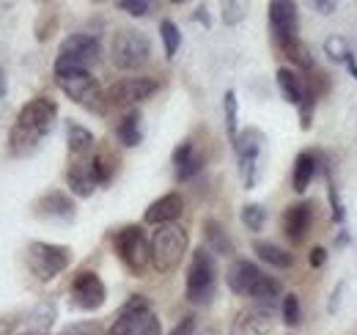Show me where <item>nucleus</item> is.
Here are the masks:
<instances>
[{"mask_svg": "<svg viewBox=\"0 0 357 335\" xmlns=\"http://www.w3.org/2000/svg\"><path fill=\"white\" fill-rule=\"evenodd\" d=\"M58 119V105L50 96H36L31 102H25L11 124L8 132V154L11 157H31L45 137L52 132Z\"/></svg>", "mask_w": 357, "mask_h": 335, "instance_id": "nucleus-1", "label": "nucleus"}, {"mask_svg": "<svg viewBox=\"0 0 357 335\" xmlns=\"http://www.w3.org/2000/svg\"><path fill=\"white\" fill-rule=\"evenodd\" d=\"M225 283L228 289L239 297H250L253 302H264V305H275L278 294L283 292V283L278 278H272L267 272H261L253 261L248 258H234L228 264L225 272Z\"/></svg>", "mask_w": 357, "mask_h": 335, "instance_id": "nucleus-2", "label": "nucleus"}, {"mask_svg": "<svg viewBox=\"0 0 357 335\" xmlns=\"http://www.w3.org/2000/svg\"><path fill=\"white\" fill-rule=\"evenodd\" d=\"M184 297L190 305H212L218 297V261L206 248L190 253V267L184 278Z\"/></svg>", "mask_w": 357, "mask_h": 335, "instance_id": "nucleus-3", "label": "nucleus"}, {"mask_svg": "<svg viewBox=\"0 0 357 335\" xmlns=\"http://www.w3.org/2000/svg\"><path fill=\"white\" fill-rule=\"evenodd\" d=\"M105 335H162L160 319L151 311V302L143 294H132L116 313Z\"/></svg>", "mask_w": 357, "mask_h": 335, "instance_id": "nucleus-4", "label": "nucleus"}, {"mask_svg": "<svg viewBox=\"0 0 357 335\" xmlns=\"http://www.w3.org/2000/svg\"><path fill=\"white\" fill-rule=\"evenodd\" d=\"M187 245H190V237L184 225L178 223L157 225V231L151 234V267L160 275L174 272L187 253Z\"/></svg>", "mask_w": 357, "mask_h": 335, "instance_id": "nucleus-5", "label": "nucleus"}, {"mask_svg": "<svg viewBox=\"0 0 357 335\" xmlns=\"http://www.w3.org/2000/svg\"><path fill=\"white\" fill-rule=\"evenodd\" d=\"M58 88L77 105H83L91 113H105L107 110V94L99 88L96 77L86 69H63L55 72Z\"/></svg>", "mask_w": 357, "mask_h": 335, "instance_id": "nucleus-6", "label": "nucleus"}, {"mask_svg": "<svg viewBox=\"0 0 357 335\" xmlns=\"http://www.w3.org/2000/svg\"><path fill=\"white\" fill-rule=\"evenodd\" d=\"M113 251L119 261L127 267V272L140 278L146 267L151 264V239L140 225H124L113 234Z\"/></svg>", "mask_w": 357, "mask_h": 335, "instance_id": "nucleus-7", "label": "nucleus"}, {"mask_svg": "<svg viewBox=\"0 0 357 335\" xmlns=\"http://www.w3.org/2000/svg\"><path fill=\"white\" fill-rule=\"evenodd\" d=\"M151 58V42L143 31L137 28H121L113 34V42H110V61L116 69H124V72H135L140 66H146Z\"/></svg>", "mask_w": 357, "mask_h": 335, "instance_id": "nucleus-8", "label": "nucleus"}, {"mask_svg": "<svg viewBox=\"0 0 357 335\" xmlns=\"http://www.w3.org/2000/svg\"><path fill=\"white\" fill-rule=\"evenodd\" d=\"M264 132L256 126H248L239 132V137L231 143L236 163H239V179L245 184V190H253L259 181V170H261V157H264Z\"/></svg>", "mask_w": 357, "mask_h": 335, "instance_id": "nucleus-9", "label": "nucleus"}, {"mask_svg": "<svg viewBox=\"0 0 357 335\" xmlns=\"http://www.w3.org/2000/svg\"><path fill=\"white\" fill-rule=\"evenodd\" d=\"M72 264V248L52 245V242H31L28 245V269L36 281L50 283Z\"/></svg>", "mask_w": 357, "mask_h": 335, "instance_id": "nucleus-10", "label": "nucleus"}, {"mask_svg": "<svg viewBox=\"0 0 357 335\" xmlns=\"http://www.w3.org/2000/svg\"><path fill=\"white\" fill-rule=\"evenodd\" d=\"M99 58H102V44L96 36L72 34L58 47L55 72H63V69H86V72H91V66L99 64Z\"/></svg>", "mask_w": 357, "mask_h": 335, "instance_id": "nucleus-11", "label": "nucleus"}, {"mask_svg": "<svg viewBox=\"0 0 357 335\" xmlns=\"http://www.w3.org/2000/svg\"><path fill=\"white\" fill-rule=\"evenodd\" d=\"M275 327V305L253 302L234 313L228 335H269Z\"/></svg>", "mask_w": 357, "mask_h": 335, "instance_id": "nucleus-12", "label": "nucleus"}, {"mask_svg": "<svg viewBox=\"0 0 357 335\" xmlns=\"http://www.w3.org/2000/svg\"><path fill=\"white\" fill-rule=\"evenodd\" d=\"M69 297H72V308L91 313V311H99V308L105 305V299H107V286H105V281H102L96 272L83 269V272L75 275V281H72V286H69Z\"/></svg>", "mask_w": 357, "mask_h": 335, "instance_id": "nucleus-13", "label": "nucleus"}, {"mask_svg": "<svg viewBox=\"0 0 357 335\" xmlns=\"http://www.w3.org/2000/svg\"><path fill=\"white\" fill-rule=\"evenodd\" d=\"M160 91V83L154 77H121L110 85L105 94H107V105H116V107H130L137 105L149 96H154Z\"/></svg>", "mask_w": 357, "mask_h": 335, "instance_id": "nucleus-14", "label": "nucleus"}, {"mask_svg": "<svg viewBox=\"0 0 357 335\" xmlns=\"http://www.w3.org/2000/svg\"><path fill=\"white\" fill-rule=\"evenodd\" d=\"M269 28L278 47L300 36V11L291 0H272L269 3Z\"/></svg>", "mask_w": 357, "mask_h": 335, "instance_id": "nucleus-15", "label": "nucleus"}, {"mask_svg": "<svg viewBox=\"0 0 357 335\" xmlns=\"http://www.w3.org/2000/svg\"><path fill=\"white\" fill-rule=\"evenodd\" d=\"M33 214L39 220H52V223H72L77 207H75V198L66 195L63 190H50L45 193L36 204H33Z\"/></svg>", "mask_w": 357, "mask_h": 335, "instance_id": "nucleus-16", "label": "nucleus"}, {"mask_svg": "<svg viewBox=\"0 0 357 335\" xmlns=\"http://www.w3.org/2000/svg\"><path fill=\"white\" fill-rule=\"evenodd\" d=\"M313 225V201H297L283 211V234L289 242L300 245L305 242V237L311 234Z\"/></svg>", "mask_w": 357, "mask_h": 335, "instance_id": "nucleus-17", "label": "nucleus"}, {"mask_svg": "<svg viewBox=\"0 0 357 335\" xmlns=\"http://www.w3.org/2000/svg\"><path fill=\"white\" fill-rule=\"evenodd\" d=\"M174 168H176V181H190V179H195L204 165H206V157L195 149V143L192 140H181L176 149H174Z\"/></svg>", "mask_w": 357, "mask_h": 335, "instance_id": "nucleus-18", "label": "nucleus"}, {"mask_svg": "<svg viewBox=\"0 0 357 335\" xmlns=\"http://www.w3.org/2000/svg\"><path fill=\"white\" fill-rule=\"evenodd\" d=\"M184 211V198L178 193H165L162 198H157L154 204H149V209L143 214V223L149 225H168L176 223Z\"/></svg>", "mask_w": 357, "mask_h": 335, "instance_id": "nucleus-19", "label": "nucleus"}, {"mask_svg": "<svg viewBox=\"0 0 357 335\" xmlns=\"http://www.w3.org/2000/svg\"><path fill=\"white\" fill-rule=\"evenodd\" d=\"M66 184L72 190V195L77 198H91L93 190L99 187L96 179H93V168H91V154L89 157H80V160H72V165L66 170Z\"/></svg>", "mask_w": 357, "mask_h": 335, "instance_id": "nucleus-20", "label": "nucleus"}, {"mask_svg": "<svg viewBox=\"0 0 357 335\" xmlns=\"http://www.w3.org/2000/svg\"><path fill=\"white\" fill-rule=\"evenodd\" d=\"M204 248L212 255H234V242H231L228 231L220 225V220H215V217L204 220Z\"/></svg>", "mask_w": 357, "mask_h": 335, "instance_id": "nucleus-21", "label": "nucleus"}, {"mask_svg": "<svg viewBox=\"0 0 357 335\" xmlns=\"http://www.w3.org/2000/svg\"><path fill=\"white\" fill-rule=\"evenodd\" d=\"M319 170V154L316 151H300L294 157V170H291V190L305 193L311 187L313 176Z\"/></svg>", "mask_w": 357, "mask_h": 335, "instance_id": "nucleus-22", "label": "nucleus"}, {"mask_svg": "<svg viewBox=\"0 0 357 335\" xmlns=\"http://www.w3.org/2000/svg\"><path fill=\"white\" fill-rule=\"evenodd\" d=\"M66 146H69L72 160H80V157L93 154L96 137H93V132H91L89 126L77 124V121H69L66 124Z\"/></svg>", "mask_w": 357, "mask_h": 335, "instance_id": "nucleus-23", "label": "nucleus"}, {"mask_svg": "<svg viewBox=\"0 0 357 335\" xmlns=\"http://www.w3.org/2000/svg\"><path fill=\"white\" fill-rule=\"evenodd\" d=\"M91 168H93V179H96V184L105 187V184H110L113 176L119 173V157H116L107 146H102V149H96V151L91 154Z\"/></svg>", "mask_w": 357, "mask_h": 335, "instance_id": "nucleus-24", "label": "nucleus"}, {"mask_svg": "<svg viewBox=\"0 0 357 335\" xmlns=\"http://www.w3.org/2000/svg\"><path fill=\"white\" fill-rule=\"evenodd\" d=\"M275 80H278V88H280V94H283V99L289 102V105H303V96H305V83L300 80V75L297 72H291V69H286V66H280L278 72H275Z\"/></svg>", "mask_w": 357, "mask_h": 335, "instance_id": "nucleus-25", "label": "nucleus"}, {"mask_svg": "<svg viewBox=\"0 0 357 335\" xmlns=\"http://www.w3.org/2000/svg\"><path fill=\"white\" fill-rule=\"evenodd\" d=\"M143 116H140V110H130V113H124V119L119 121L116 126V137H119V143L124 146V149H135V146H140V140H143Z\"/></svg>", "mask_w": 357, "mask_h": 335, "instance_id": "nucleus-26", "label": "nucleus"}, {"mask_svg": "<svg viewBox=\"0 0 357 335\" xmlns=\"http://www.w3.org/2000/svg\"><path fill=\"white\" fill-rule=\"evenodd\" d=\"M253 253H256L264 264L275 267V269H291V267H294V255L289 251H283L280 245H275V242L259 239V242H253Z\"/></svg>", "mask_w": 357, "mask_h": 335, "instance_id": "nucleus-27", "label": "nucleus"}, {"mask_svg": "<svg viewBox=\"0 0 357 335\" xmlns=\"http://www.w3.org/2000/svg\"><path fill=\"white\" fill-rule=\"evenodd\" d=\"M280 52H283L294 66H300V69H305V72H313V55H311V50H308V44L303 42L300 36L291 39V42L280 44Z\"/></svg>", "mask_w": 357, "mask_h": 335, "instance_id": "nucleus-28", "label": "nucleus"}, {"mask_svg": "<svg viewBox=\"0 0 357 335\" xmlns=\"http://www.w3.org/2000/svg\"><path fill=\"white\" fill-rule=\"evenodd\" d=\"M223 113H225V135L234 143L239 137V102H236V94L234 91H225Z\"/></svg>", "mask_w": 357, "mask_h": 335, "instance_id": "nucleus-29", "label": "nucleus"}, {"mask_svg": "<svg viewBox=\"0 0 357 335\" xmlns=\"http://www.w3.org/2000/svg\"><path fill=\"white\" fill-rule=\"evenodd\" d=\"M239 220L248 231H261L267 225V209L261 204H245L239 211Z\"/></svg>", "mask_w": 357, "mask_h": 335, "instance_id": "nucleus-30", "label": "nucleus"}, {"mask_svg": "<svg viewBox=\"0 0 357 335\" xmlns=\"http://www.w3.org/2000/svg\"><path fill=\"white\" fill-rule=\"evenodd\" d=\"M160 36H162V47H165V58H174L178 52V44H181L178 25L174 20H162L160 22Z\"/></svg>", "mask_w": 357, "mask_h": 335, "instance_id": "nucleus-31", "label": "nucleus"}, {"mask_svg": "<svg viewBox=\"0 0 357 335\" xmlns=\"http://www.w3.org/2000/svg\"><path fill=\"white\" fill-rule=\"evenodd\" d=\"M280 316L289 327H297L303 322V308H300V297L297 294H286L280 299Z\"/></svg>", "mask_w": 357, "mask_h": 335, "instance_id": "nucleus-32", "label": "nucleus"}, {"mask_svg": "<svg viewBox=\"0 0 357 335\" xmlns=\"http://www.w3.org/2000/svg\"><path fill=\"white\" fill-rule=\"evenodd\" d=\"M324 170V179H327V198H330V209H333V220L335 223H344V204H341V198H338V187H335V181H333V173H330V168L321 165Z\"/></svg>", "mask_w": 357, "mask_h": 335, "instance_id": "nucleus-33", "label": "nucleus"}, {"mask_svg": "<svg viewBox=\"0 0 357 335\" xmlns=\"http://www.w3.org/2000/svg\"><path fill=\"white\" fill-rule=\"evenodd\" d=\"M52 322H55V305H52V302H42V305L31 313V327L39 335H42V330H47Z\"/></svg>", "mask_w": 357, "mask_h": 335, "instance_id": "nucleus-34", "label": "nucleus"}, {"mask_svg": "<svg viewBox=\"0 0 357 335\" xmlns=\"http://www.w3.org/2000/svg\"><path fill=\"white\" fill-rule=\"evenodd\" d=\"M324 52L333 58V61H338V64H347V58L352 55V50H349V44L344 36H327L324 39Z\"/></svg>", "mask_w": 357, "mask_h": 335, "instance_id": "nucleus-35", "label": "nucleus"}, {"mask_svg": "<svg viewBox=\"0 0 357 335\" xmlns=\"http://www.w3.org/2000/svg\"><path fill=\"white\" fill-rule=\"evenodd\" d=\"M121 11H127L130 17H146L151 11V3L149 0H119L116 3Z\"/></svg>", "mask_w": 357, "mask_h": 335, "instance_id": "nucleus-36", "label": "nucleus"}, {"mask_svg": "<svg viewBox=\"0 0 357 335\" xmlns=\"http://www.w3.org/2000/svg\"><path fill=\"white\" fill-rule=\"evenodd\" d=\"M245 20V3H223V22L236 25Z\"/></svg>", "mask_w": 357, "mask_h": 335, "instance_id": "nucleus-37", "label": "nucleus"}, {"mask_svg": "<svg viewBox=\"0 0 357 335\" xmlns=\"http://www.w3.org/2000/svg\"><path fill=\"white\" fill-rule=\"evenodd\" d=\"M66 335H105V330L99 322H80V325L66 327Z\"/></svg>", "mask_w": 357, "mask_h": 335, "instance_id": "nucleus-38", "label": "nucleus"}, {"mask_svg": "<svg viewBox=\"0 0 357 335\" xmlns=\"http://www.w3.org/2000/svg\"><path fill=\"white\" fill-rule=\"evenodd\" d=\"M344 292H347V283H344V281H338V283H335V289H333V294H330V302H327V311H330V313H338V305H341Z\"/></svg>", "mask_w": 357, "mask_h": 335, "instance_id": "nucleus-39", "label": "nucleus"}, {"mask_svg": "<svg viewBox=\"0 0 357 335\" xmlns=\"http://www.w3.org/2000/svg\"><path fill=\"white\" fill-rule=\"evenodd\" d=\"M168 335H195V316H184Z\"/></svg>", "mask_w": 357, "mask_h": 335, "instance_id": "nucleus-40", "label": "nucleus"}, {"mask_svg": "<svg viewBox=\"0 0 357 335\" xmlns=\"http://www.w3.org/2000/svg\"><path fill=\"white\" fill-rule=\"evenodd\" d=\"M308 261H311L313 269H319V267H324L327 264V251L324 248H313L311 255H308Z\"/></svg>", "mask_w": 357, "mask_h": 335, "instance_id": "nucleus-41", "label": "nucleus"}, {"mask_svg": "<svg viewBox=\"0 0 357 335\" xmlns=\"http://www.w3.org/2000/svg\"><path fill=\"white\" fill-rule=\"evenodd\" d=\"M311 6L319 11V14H333V11L338 8V3H335V0H313Z\"/></svg>", "mask_w": 357, "mask_h": 335, "instance_id": "nucleus-42", "label": "nucleus"}, {"mask_svg": "<svg viewBox=\"0 0 357 335\" xmlns=\"http://www.w3.org/2000/svg\"><path fill=\"white\" fill-rule=\"evenodd\" d=\"M195 20H198L201 25H206V28H209V14H206V6H198V8H195Z\"/></svg>", "mask_w": 357, "mask_h": 335, "instance_id": "nucleus-43", "label": "nucleus"}, {"mask_svg": "<svg viewBox=\"0 0 357 335\" xmlns=\"http://www.w3.org/2000/svg\"><path fill=\"white\" fill-rule=\"evenodd\" d=\"M347 69H349V75H352V77L357 80V61H355V55H349V58H347Z\"/></svg>", "mask_w": 357, "mask_h": 335, "instance_id": "nucleus-44", "label": "nucleus"}, {"mask_svg": "<svg viewBox=\"0 0 357 335\" xmlns=\"http://www.w3.org/2000/svg\"><path fill=\"white\" fill-rule=\"evenodd\" d=\"M0 335H11V322L8 319H0Z\"/></svg>", "mask_w": 357, "mask_h": 335, "instance_id": "nucleus-45", "label": "nucleus"}, {"mask_svg": "<svg viewBox=\"0 0 357 335\" xmlns=\"http://www.w3.org/2000/svg\"><path fill=\"white\" fill-rule=\"evenodd\" d=\"M6 96V72L0 69V99Z\"/></svg>", "mask_w": 357, "mask_h": 335, "instance_id": "nucleus-46", "label": "nucleus"}, {"mask_svg": "<svg viewBox=\"0 0 357 335\" xmlns=\"http://www.w3.org/2000/svg\"><path fill=\"white\" fill-rule=\"evenodd\" d=\"M347 242H349V234H347V231H344V234H338V237H335V245H347Z\"/></svg>", "mask_w": 357, "mask_h": 335, "instance_id": "nucleus-47", "label": "nucleus"}, {"mask_svg": "<svg viewBox=\"0 0 357 335\" xmlns=\"http://www.w3.org/2000/svg\"><path fill=\"white\" fill-rule=\"evenodd\" d=\"M198 335H220V333H218L215 327H206V330H201V333H198Z\"/></svg>", "mask_w": 357, "mask_h": 335, "instance_id": "nucleus-48", "label": "nucleus"}, {"mask_svg": "<svg viewBox=\"0 0 357 335\" xmlns=\"http://www.w3.org/2000/svg\"><path fill=\"white\" fill-rule=\"evenodd\" d=\"M22 335H39V333H22Z\"/></svg>", "mask_w": 357, "mask_h": 335, "instance_id": "nucleus-49", "label": "nucleus"}]
</instances>
